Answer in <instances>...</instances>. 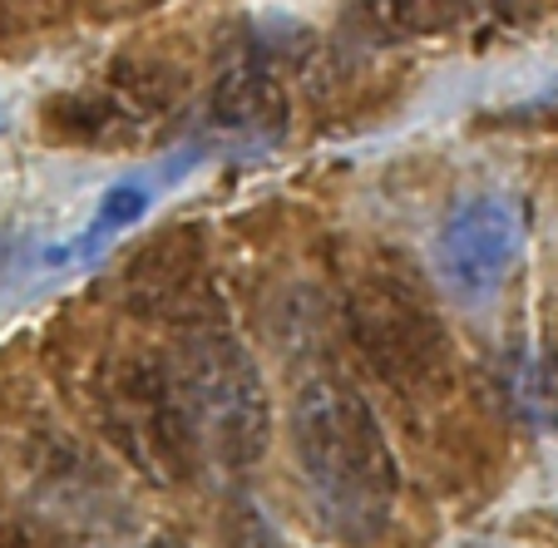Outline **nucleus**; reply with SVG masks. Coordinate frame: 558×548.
Instances as JSON below:
<instances>
[{"instance_id": "obj_13", "label": "nucleus", "mask_w": 558, "mask_h": 548, "mask_svg": "<svg viewBox=\"0 0 558 548\" xmlns=\"http://www.w3.org/2000/svg\"><path fill=\"white\" fill-rule=\"evenodd\" d=\"M5 124H11V114H5V105H0V134H5Z\"/></svg>"}, {"instance_id": "obj_7", "label": "nucleus", "mask_w": 558, "mask_h": 548, "mask_svg": "<svg viewBox=\"0 0 558 548\" xmlns=\"http://www.w3.org/2000/svg\"><path fill=\"white\" fill-rule=\"evenodd\" d=\"M40 129L50 138H60V144L109 148L114 138H124L129 129H134V114H129L114 95H80V89H64V95L45 99Z\"/></svg>"}, {"instance_id": "obj_1", "label": "nucleus", "mask_w": 558, "mask_h": 548, "mask_svg": "<svg viewBox=\"0 0 558 548\" xmlns=\"http://www.w3.org/2000/svg\"><path fill=\"white\" fill-rule=\"evenodd\" d=\"M287 435L316 519L347 544H376L401 504V464L366 395L337 376L306 380Z\"/></svg>"}, {"instance_id": "obj_8", "label": "nucleus", "mask_w": 558, "mask_h": 548, "mask_svg": "<svg viewBox=\"0 0 558 548\" xmlns=\"http://www.w3.org/2000/svg\"><path fill=\"white\" fill-rule=\"evenodd\" d=\"M109 89L124 109H138V114H163L173 109L183 95H189V74L169 60H138V54H119L109 64Z\"/></svg>"}, {"instance_id": "obj_3", "label": "nucleus", "mask_w": 558, "mask_h": 548, "mask_svg": "<svg viewBox=\"0 0 558 548\" xmlns=\"http://www.w3.org/2000/svg\"><path fill=\"white\" fill-rule=\"evenodd\" d=\"M351 337H356L361 356L371 361L380 380L390 386H425L445 370V327L435 312L396 277H371L351 292L347 306Z\"/></svg>"}, {"instance_id": "obj_6", "label": "nucleus", "mask_w": 558, "mask_h": 548, "mask_svg": "<svg viewBox=\"0 0 558 548\" xmlns=\"http://www.w3.org/2000/svg\"><path fill=\"white\" fill-rule=\"evenodd\" d=\"M464 15H470V0H351L347 5V25L376 45L445 35L464 25Z\"/></svg>"}, {"instance_id": "obj_10", "label": "nucleus", "mask_w": 558, "mask_h": 548, "mask_svg": "<svg viewBox=\"0 0 558 548\" xmlns=\"http://www.w3.org/2000/svg\"><path fill=\"white\" fill-rule=\"evenodd\" d=\"M148 212V188H138V183H114V188L99 198V212L95 222H89V232L74 243V253H99V247L114 238V232H124L129 222H138Z\"/></svg>"}, {"instance_id": "obj_2", "label": "nucleus", "mask_w": 558, "mask_h": 548, "mask_svg": "<svg viewBox=\"0 0 558 548\" xmlns=\"http://www.w3.org/2000/svg\"><path fill=\"white\" fill-rule=\"evenodd\" d=\"M169 386L183 411L189 440L222 470H247L272 440V401L263 370L222 327H193L169 361Z\"/></svg>"}, {"instance_id": "obj_11", "label": "nucleus", "mask_w": 558, "mask_h": 548, "mask_svg": "<svg viewBox=\"0 0 558 548\" xmlns=\"http://www.w3.org/2000/svg\"><path fill=\"white\" fill-rule=\"evenodd\" d=\"M0 548H31V544H25V538L15 534V528H5V524H0Z\"/></svg>"}, {"instance_id": "obj_4", "label": "nucleus", "mask_w": 558, "mask_h": 548, "mask_svg": "<svg viewBox=\"0 0 558 548\" xmlns=\"http://www.w3.org/2000/svg\"><path fill=\"white\" fill-rule=\"evenodd\" d=\"M524 253V212L505 193H474L445 218L435 263L460 302H489Z\"/></svg>"}, {"instance_id": "obj_5", "label": "nucleus", "mask_w": 558, "mask_h": 548, "mask_svg": "<svg viewBox=\"0 0 558 548\" xmlns=\"http://www.w3.org/2000/svg\"><path fill=\"white\" fill-rule=\"evenodd\" d=\"M208 114H213V124H222V129L272 138L287 129V89L272 74V64L257 60V54H243V60H232L228 70L213 80Z\"/></svg>"}, {"instance_id": "obj_12", "label": "nucleus", "mask_w": 558, "mask_h": 548, "mask_svg": "<svg viewBox=\"0 0 558 548\" xmlns=\"http://www.w3.org/2000/svg\"><path fill=\"white\" fill-rule=\"evenodd\" d=\"M144 548H193V544H183V538H154V544H144Z\"/></svg>"}, {"instance_id": "obj_9", "label": "nucleus", "mask_w": 558, "mask_h": 548, "mask_svg": "<svg viewBox=\"0 0 558 548\" xmlns=\"http://www.w3.org/2000/svg\"><path fill=\"white\" fill-rule=\"evenodd\" d=\"M514 390H519V405H524L529 421L558 430V317H554V327H548L544 351L519 366Z\"/></svg>"}]
</instances>
